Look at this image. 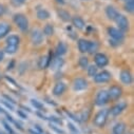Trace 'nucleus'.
<instances>
[{
    "instance_id": "412c9836",
    "label": "nucleus",
    "mask_w": 134,
    "mask_h": 134,
    "mask_svg": "<svg viewBox=\"0 0 134 134\" xmlns=\"http://www.w3.org/2000/svg\"><path fill=\"white\" fill-rule=\"evenodd\" d=\"M57 14H58V17H59L62 21H64V22H68V21L71 20V15H70V13L66 12L65 10L59 9V10H57Z\"/></svg>"
},
{
    "instance_id": "ddd939ff",
    "label": "nucleus",
    "mask_w": 134,
    "mask_h": 134,
    "mask_svg": "<svg viewBox=\"0 0 134 134\" xmlns=\"http://www.w3.org/2000/svg\"><path fill=\"white\" fill-rule=\"evenodd\" d=\"M51 59H52V55L50 53V55H44V56H41L38 60V68L43 70V69H47L48 66L50 65V62H51Z\"/></svg>"
},
{
    "instance_id": "cd10ccee",
    "label": "nucleus",
    "mask_w": 134,
    "mask_h": 134,
    "mask_svg": "<svg viewBox=\"0 0 134 134\" xmlns=\"http://www.w3.org/2000/svg\"><path fill=\"white\" fill-rule=\"evenodd\" d=\"M79 65H80L81 69L88 68V65H89V60H88V58L85 57V56L80 57V58H79Z\"/></svg>"
},
{
    "instance_id": "de8ad7c7",
    "label": "nucleus",
    "mask_w": 134,
    "mask_h": 134,
    "mask_svg": "<svg viewBox=\"0 0 134 134\" xmlns=\"http://www.w3.org/2000/svg\"><path fill=\"white\" fill-rule=\"evenodd\" d=\"M15 1H17V2H18V4H20V3H22V2L24 1V0H15Z\"/></svg>"
},
{
    "instance_id": "aec40b11",
    "label": "nucleus",
    "mask_w": 134,
    "mask_h": 134,
    "mask_svg": "<svg viewBox=\"0 0 134 134\" xmlns=\"http://www.w3.org/2000/svg\"><path fill=\"white\" fill-rule=\"evenodd\" d=\"M126 132V124L124 122H117L112 130V134H125Z\"/></svg>"
},
{
    "instance_id": "c756f323",
    "label": "nucleus",
    "mask_w": 134,
    "mask_h": 134,
    "mask_svg": "<svg viewBox=\"0 0 134 134\" xmlns=\"http://www.w3.org/2000/svg\"><path fill=\"white\" fill-rule=\"evenodd\" d=\"M31 102H32V105L34 106L36 109L41 110V111H43V110H44V109H43V105H42L40 102H38V100H36V99H32Z\"/></svg>"
},
{
    "instance_id": "72a5a7b5",
    "label": "nucleus",
    "mask_w": 134,
    "mask_h": 134,
    "mask_svg": "<svg viewBox=\"0 0 134 134\" xmlns=\"http://www.w3.org/2000/svg\"><path fill=\"white\" fill-rule=\"evenodd\" d=\"M50 127H51V129H53L55 132H57V133H59V134H64V132L62 131V130H60V129H58V128H56L54 125H52V124H50Z\"/></svg>"
},
{
    "instance_id": "2f4dec72",
    "label": "nucleus",
    "mask_w": 134,
    "mask_h": 134,
    "mask_svg": "<svg viewBox=\"0 0 134 134\" xmlns=\"http://www.w3.org/2000/svg\"><path fill=\"white\" fill-rule=\"evenodd\" d=\"M48 119H50L51 121H54V122H56V124H58V125H62V120H61L60 118L56 117V116H51V117L48 118Z\"/></svg>"
},
{
    "instance_id": "7ed1b4c3",
    "label": "nucleus",
    "mask_w": 134,
    "mask_h": 134,
    "mask_svg": "<svg viewBox=\"0 0 134 134\" xmlns=\"http://www.w3.org/2000/svg\"><path fill=\"white\" fill-rule=\"evenodd\" d=\"M14 22L17 24V26L22 31L26 32L29 29V20L23 14H15L14 15Z\"/></svg>"
},
{
    "instance_id": "393cba45",
    "label": "nucleus",
    "mask_w": 134,
    "mask_h": 134,
    "mask_svg": "<svg viewBox=\"0 0 134 134\" xmlns=\"http://www.w3.org/2000/svg\"><path fill=\"white\" fill-rule=\"evenodd\" d=\"M98 50V43L96 41H89V48H88V53L94 54Z\"/></svg>"
},
{
    "instance_id": "bb28decb",
    "label": "nucleus",
    "mask_w": 134,
    "mask_h": 134,
    "mask_svg": "<svg viewBox=\"0 0 134 134\" xmlns=\"http://www.w3.org/2000/svg\"><path fill=\"white\" fill-rule=\"evenodd\" d=\"M43 34L46 36H52L54 34V27L52 24H47L43 29Z\"/></svg>"
},
{
    "instance_id": "4be33fe9",
    "label": "nucleus",
    "mask_w": 134,
    "mask_h": 134,
    "mask_svg": "<svg viewBox=\"0 0 134 134\" xmlns=\"http://www.w3.org/2000/svg\"><path fill=\"white\" fill-rule=\"evenodd\" d=\"M88 48H89V41L86 39H79L78 40V49L81 53H87L88 52Z\"/></svg>"
},
{
    "instance_id": "f257e3e1",
    "label": "nucleus",
    "mask_w": 134,
    "mask_h": 134,
    "mask_svg": "<svg viewBox=\"0 0 134 134\" xmlns=\"http://www.w3.org/2000/svg\"><path fill=\"white\" fill-rule=\"evenodd\" d=\"M20 43V38L17 35H11L7 39V47L4 49V52L8 54H15L18 51Z\"/></svg>"
},
{
    "instance_id": "9b49d317",
    "label": "nucleus",
    "mask_w": 134,
    "mask_h": 134,
    "mask_svg": "<svg viewBox=\"0 0 134 134\" xmlns=\"http://www.w3.org/2000/svg\"><path fill=\"white\" fill-rule=\"evenodd\" d=\"M108 93H109V97L111 99H114L115 100V99H118L121 96L122 89L120 87H118V86H112L110 88V90L108 91Z\"/></svg>"
},
{
    "instance_id": "79ce46f5",
    "label": "nucleus",
    "mask_w": 134,
    "mask_h": 134,
    "mask_svg": "<svg viewBox=\"0 0 134 134\" xmlns=\"http://www.w3.org/2000/svg\"><path fill=\"white\" fill-rule=\"evenodd\" d=\"M14 64H15V61L12 60L11 63H9V65H8V70H12V69L14 68Z\"/></svg>"
},
{
    "instance_id": "ea45409f",
    "label": "nucleus",
    "mask_w": 134,
    "mask_h": 134,
    "mask_svg": "<svg viewBox=\"0 0 134 134\" xmlns=\"http://www.w3.org/2000/svg\"><path fill=\"white\" fill-rule=\"evenodd\" d=\"M17 114L21 117V118H23V119H25V118H27V116H26V114H24L22 111H20V110H18V112H17Z\"/></svg>"
},
{
    "instance_id": "a18cd8bd",
    "label": "nucleus",
    "mask_w": 134,
    "mask_h": 134,
    "mask_svg": "<svg viewBox=\"0 0 134 134\" xmlns=\"http://www.w3.org/2000/svg\"><path fill=\"white\" fill-rule=\"evenodd\" d=\"M56 2L59 4H64V0H56Z\"/></svg>"
},
{
    "instance_id": "8fccbe9b",
    "label": "nucleus",
    "mask_w": 134,
    "mask_h": 134,
    "mask_svg": "<svg viewBox=\"0 0 134 134\" xmlns=\"http://www.w3.org/2000/svg\"><path fill=\"white\" fill-rule=\"evenodd\" d=\"M124 1H127V0H124Z\"/></svg>"
},
{
    "instance_id": "09e8293b",
    "label": "nucleus",
    "mask_w": 134,
    "mask_h": 134,
    "mask_svg": "<svg viewBox=\"0 0 134 134\" xmlns=\"http://www.w3.org/2000/svg\"><path fill=\"white\" fill-rule=\"evenodd\" d=\"M1 78H2V76H1V74H0V80H1Z\"/></svg>"
},
{
    "instance_id": "5701e85b",
    "label": "nucleus",
    "mask_w": 134,
    "mask_h": 134,
    "mask_svg": "<svg viewBox=\"0 0 134 134\" xmlns=\"http://www.w3.org/2000/svg\"><path fill=\"white\" fill-rule=\"evenodd\" d=\"M56 55L57 56H62L66 53V44L63 42H59L56 47Z\"/></svg>"
},
{
    "instance_id": "0eeeda50",
    "label": "nucleus",
    "mask_w": 134,
    "mask_h": 134,
    "mask_svg": "<svg viewBox=\"0 0 134 134\" xmlns=\"http://www.w3.org/2000/svg\"><path fill=\"white\" fill-rule=\"evenodd\" d=\"M111 77H112V75H111L110 72H108V71H102V72L97 73L94 76V80L97 83H104V82H108L111 79Z\"/></svg>"
},
{
    "instance_id": "4c0bfd02",
    "label": "nucleus",
    "mask_w": 134,
    "mask_h": 134,
    "mask_svg": "<svg viewBox=\"0 0 134 134\" xmlns=\"http://www.w3.org/2000/svg\"><path fill=\"white\" fill-rule=\"evenodd\" d=\"M4 78H5V79H7L8 81H10V82H12V83H13L14 86H16V87L18 86V85H17V82H16V81H15L14 79H12L11 77H9V76H7V75H4Z\"/></svg>"
},
{
    "instance_id": "423d86ee",
    "label": "nucleus",
    "mask_w": 134,
    "mask_h": 134,
    "mask_svg": "<svg viewBox=\"0 0 134 134\" xmlns=\"http://www.w3.org/2000/svg\"><path fill=\"white\" fill-rule=\"evenodd\" d=\"M108 33L110 37L113 39V40H116L118 42H121L124 40V32H121L119 29H115V27H109L108 29Z\"/></svg>"
},
{
    "instance_id": "473e14b6",
    "label": "nucleus",
    "mask_w": 134,
    "mask_h": 134,
    "mask_svg": "<svg viewBox=\"0 0 134 134\" xmlns=\"http://www.w3.org/2000/svg\"><path fill=\"white\" fill-rule=\"evenodd\" d=\"M2 124H3V126H4V128H5L7 130H8V132H9L10 134H14V131H13V129H12V128L10 127V125H8V124H7V122H5L4 120L2 121Z\"/></svg>"
},
{
    "instance_id": "9d476101",
    "label": "nucleus",
    "mask_w": 134,
    "mask_h": 134,
    "mask_svg": "<svg viewBox=\"0 0 134 134\" xmlns=\"http://www.w3.org/2000/svg\"><path fill=\"white\" fill-rule=\"evenodd\" d=\"M127 108V103L126 102H120L117 105H115L114 107H112L111 109H109V113H111L113 116H117L119 115L125 109Z\"/></svg>"
},
{
    "instance_id": "e433bc0d",
    "label": "nucleus",
    "mask_w": 134,
    "mask_h": 134,
    "mask_svg": "<svg viewBox=\"0 0 134 134\" xmlns=\"http://www.w3.org/2000/svg\"><path fill=\"white\" fill-rule=\"evenodd\" d=\"M3 97H4L7 100H9L10 103H12V104H16V102H15V100H14L12 97H10L9 95H7V94H3Z\"/></svg>"
},
{
    "instance_id": "a19ab883",
    "label": "nucleus",
    "mask_w": 134,
    "mask_h": 134,
    "mask_svg": "<svg viewBox=\"0 0 134 134\" xmlns=\"http://www.w3.org/2000/svg\"><path fill=\"white\" fill-rule=\"evenodd\" d=\"M35 129L37 130V132H38V133H40V134H42V133H43V130L40 128V126H38V125H35Z\"/></svg>"
},
{
    "instance_id": "f8f14e48",
    "label": "nucleus",
    "mask_w": 134,
    "mask_h": 134,
    "mask_svg": "<svg viewBox=\"0 0 134 134\" xmlns=\"http://www.w3.org/2000/svg\"><path fill=\"white\" fill-rule=\"evenodd\" d=\"M73 88L75 91H82L88 88V81L83 78H76L73 82Z\"/></svg>"
},
{
    "instance_id": "7c9ffc66",
    "label": "nucleus",
    "mask_w": 134,
    "mask_h": 134,
    "mask_svg": "<svg viewBox=\"0 0 134 134\" xmlns=\"http://www.w3.org/2000/svg\"><path fill=\"white\" fill-rule=\"evenodd\" d=\"M90 114H91V111H90L89 109H86V110L82 112V114H81V120L87 121V120L90 118Z\"/></svg>"
},
{
    "instance_id": "a211bd4d",
    "label": "nucleus",
    "mask_w": 134,
    "mask_h": 134,
    "mask_svg": "<svg viewBox=\"0 0 134 134\" xmlns=\"http://www.w3.org/2000/svg\"><path fill=\"white\" fill-rule=\"evenodd\" d=\"M72 23H73V25H74L76 29H78V30H82V29L86 26L83 19H82L81 17H79V16H74V17L72 18Z\"/></svg>"
},
{
    "instance_id": "37998d69",
    "label": "nucleus",
    "mask_w": 134,
    "mask_h": 134,
    "mask_svg": "<svg viewBox=\"0 0 134 134\" xmlns=\"http://www.w3.org/2000/svg\"><path fill=\"white\" fill-rule=\"evenodd\" d=\"M3 58H4V51L0 50V62L3 60Z\"/></svg>"
},
{
    "instance_id": "c85d7f7f",
    "label": "nucleus",
    "mask_w": 134,
    "mask_h": 134,
    "mask_svg": "<svg viewBox=\"0 0 134 134\" xmlns=\"http://www.w3.org/2000/svg\"><path fill=\"white\" fill-rule=\"evenodd\" d=\"M97 74V68L95 65H90L88 68V75L90 77H94Z\"/></svg>"
},
{
    "instance_id": "6ab92c4d",
    "label": "nucleus",
    "mask_w": 134,
    "mask_h": 134,
    "mask_svg": "<svg viewBox=\"0 0 134 134\" xmlns=\"http://www.w3.org/2000/svg\"><path fill=\"white\" fill-rule=\"evenodd\" d=\"M64 91H65V85H64L63 82L59 81V82H57V83L55 85V87H54V89H53V94H54L55 96H59V95H61Z\"/></svg>"
},
{
    "instance_id": "4468645a",
    "label": "nucleus",
    "mask_w": 134,
    "mask_h": 134,
    "mask_svg": "<svg viewBox=\"0 0 134 134\" xmlns=\"http://www.w3.org/2000/svg\"><path fill=\"white\" fill-rule=\"evenodd\" d=\"M63 64V59L58 56L54 59H51V62H50V66H51V70L53 71H56V70H59Z\"/></svg>"
},
{
    "instance_id": "dca6fc26",
    "label": "nucleus",
    "mask_w": 134,
    "mask_h": 134,
    "mask_svg": "<svg viewBox=\"0 0 134 134\" xmlns=\"http://www.w3.org/2000/svg\"><path fill=\"white\" fill-rule=\"evenodd\" d=\"M118 14L119 13L117 12V10L114 7H112V5L107 7V9H106V15H107V17L110 20H115V18L118 16Z\"/></svg>"
},
{
    "instance_id": "f03ea898",
    "label": "nucleus",
    "mask_w": 134,
    "mask_h": 134,
    "mask_svg": "<svg viewBox=\"0 0 134 134\" xmlns=\"http://www.w3.org/2000/svg\"><path fill=\"white\" fill-rule=\"evenodd\" d=\"M108 115H109V109L100 110V111L95 115L94 120H93V124H94L96 127H98V128H103V127L106 125Z\"/></svg>"
},
{
    "instance_id": "f704fd0d",
    "label": "nucleus",
    "mask_w": 134,
    "mask_h": 134,
    "mask_svg": "<svg viewBox=\"0 0 134 134\" xmlns=\"http://www.w3.org/2000/svg\"><path fill=\"white\" fill-rule=\"evenodd\" d=\"M1 104H3V105H4V106H5V107H7L8 109H10L11 111H13V110H14V107H13V106H12L11 104L7 103V102H5V100H1Z\"/></svg>"
},
{
    "instance_id": "1a4fd4ad",
    "label": "nucleus",
    "mask_w": 134,
    "mask_h": 134,
    "mask_svg": "<svg viewBox=\"0 0 134 134\" xmlns=\"http://www.w3.org/2000/svg\"><path fill=\"white\" fill-rule=\"evenodd\" d=\"M94 60H95V63L98 68H105L109 62L108 57L103 53H97L94 57Z\"/></svg>"
},
{
    "instance_id": "58836bf2",
    "label": "nucleus",
    "mask_w": 134,
    "mask_h": 134,
    "mask_svg": "<svg viewBox=\"0 0 134 134\" xmlns=\"http://www.w3.org/2000/svg\"><path fill=\"white\" fill-rule=\"evenodd\" d=\"M68 127H69V128H70L74 133H78V130H77V129H76V128H75L71 122H69V124H68Z\"/></svg>"
},
{
    "instance_id": "c03bdc74",
    "label": "nucleus",
    "mask_w": 134,
    "mask_h": 134,
    "mask_svg": "<svg viewBox=\"0 0 134 134\" xmlns=\"http://www.w3.org/2000/svg\"><path fill=\"white\" fill-rule=\"evenodd\" d=\"M3 12H4V8H3V5L0 4V16L3 14Z\"/></svg>"
},
{
    "instance_id": "6e6552de",
    "label": "nucleus",
    "mask_w": 134,
    "mask_h": 134,
    "mask_svg": "<svg viewBox=\"0 0 134 134\" xmlns=\"http://www.w3.org/2000/svg\"><path fill=\"white\" fill-rule=\"evenodd\" d=\"M115 21H116V23H117V25L121 32H126L129 30V20L127 19L126 16L118 14V16L115 18Z\"/></svg>"
},
{
    "instance_id": "a878e982",
    "label": "nucleus",
    "mask_w": 134,
    "mask_h": 134,
    "mask_svg": "<svg viewBox=\"0 0 134 134\" xmlns=\"http://www.w3.org/2000/svg\"><path fill=\"white\" fill-rule=\"evenodd\" d=\"M125 10L128 13H133L134 11V0H127L125 1Z\"/></svg>"
},
{
    "instance_id": "39448f33",
    "label": "nucleus",
    "mask_w": 134,
    "mask_h": 134,
    "mask_svg": "<svg viewBox=\"0 0 134 134\" xmlns=\"http://www.w3.org/2000/svg\"><path fill=\"white\" fill-rule=\"evenodd\" d=\"M109 99H110V97H109L108 91L102 90V91H99V92L97 93V96H96V100H95V102H96V105H97V106H104V105L108 104Z\"/></svg>"
},
{
    "instance_id": "f3484780",
    "label": "nucleus",
    "mask_w": 134,
    "mask_h": 134,
    "mask_svg": "<svg viewBox=\"0 0 134 134\" xmlns=\"http://www.w3.org/2000/svg\"><path fill=\"white\" fill-rule=\"evenodd\" d=\"M11 31V25L7 22H1L0 23V39L5 37Z\"/></svg>"
},
{
    "instance_id": "20e7f679",
    "label": "nucleus",
    "mask_w": 134,
    "mask_h": 134,
    "mask_svg": "<svg viewBox=\"0 0 134 134\" xmlns=\"http://www.w3.org/2000/svg\"><path fill=\"white\" fill-rule=\"evenodd\" d=\"M31 40H32L33 44H35V46L41 44V42L43 41L42 32L40 30H38V29H34L31 32Z\"/></svg>"
},
{
    "instance_id": "b1692460",
    "label": "nucleus",
    "mask_w": 134,
    "mask_h": 134,
    "mask_svg": "<svg viewBox=\"0 0 134 134\" xmlns=\"http://www.w3.org/2000/svg\"><path fill=\"white\" fill-rule=\"evenodd\" d=\"M37 17H38V19H40V20H47V19L50 18V13H49L47 10H44V9L38 10V12H37Z\"/></svg>"
},
{
    "instance_id": "49530a36",
    "label": "nucleus",
    "mask_w": 134,
    "mask_h": 134,
    "mask_svg": "<svg viewBox=\"0 0 134 134\" xmlns=\"http://www.w3.org/2000/svg\"><path fill=\"white\" fill-rule=\"evenodd\" d=\"M29 132H30L31 134H40V133H38V132H36V131H33V130H29Z\"/></svg>"
},
{
    "instance_id": "c9c22d12",
    "label": "nucleus",
    "mask_w": 134,
    "mask_h": 134,
    "mask_svg": "<svg viewBox=\"0 0 134 134\" xmlns=\"http://www.w3.org/2000/svg\"><path fill=\"white\" fill-rule=\"evenodd\" d=\"M65 113L68 114V115H69V116H70V117H71L73 120H75V121H80V119H78V118H77L75 115H73L72 113H70V112H68V111H65Z\"/></svg>"
},
{
    "instance_id": "2eb2a0df",
    "label": "nucleus",
    "mask_w": 134,
    "mask_h": 134,
    "mask_svg": "<svg viewBox=\"0 0 134 134\" xmlns=\"http://www.w3.org/2000/svg\"><path fill=\"white\" fill-rule=\"evenodd\" d=\"M120 80L125 85H131L132 83V74L128 70H122L120 72Z\"/></svg>"
}]
</instances>
